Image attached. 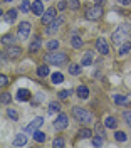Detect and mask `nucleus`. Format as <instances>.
Listing matches in <instances>:
<instances>
[{
    "label": "nucleus",
    "mask_w": 131,
    "mask_h": 148,
    "mask_svg": "<svg viewBox=\"0 0 131 148\" xmlns=\"http://www.w3.org/2000/svg\"><path fill=\"white\" fill-rule=\"evenodd\" d=\"M130 32H131V27L128 24H124V25H119V27L116 29L114 32H113L111 36V40L114 46H119V44H124L126 40H128V37H130Z\"/></svg>",
    "instance_id": "obj_1"
},
{
    "label": "nucleus",
    "mask_w": 131,
    "mask_h": 148,
    "mask_svg": "<svg viewBox=\"0 0 131 148\" xmlns=\"http://www.w3.org/2000/svg\"><path fill=\"white\" fill-rule=\"evenodd\" d=\"M72 114H74L76 120L79 121V123H83V125H87V123H91V120H93L91 113L87 110H84V108H81V106L72 108Z\"/></svg>",
    "instance_id": "obj_2"
},
{
    "label": "nucleus",
    "mask_w": 131,
    "mask_h": 148,
    "mask_svg": "<svg viewBox=\"0 0 131 148\" xmlns=\"http://www.w3.org/2000/svg\"><path fill=\"white\" fill-rule=\"evenodd\" d=\"M46 61L49 64L61 66L67 61V56H66V52H49V54L46 56Z\"/></svg>",
    "instance_id": "obj_3"
},
{
    "label": "nucleus",
    "mask_w": 131,
    "mask_h": 148,
    "mask_svg": "<svg viewBox=\"0 0 131 148\" xmlns=\"http://www.w3.org/2000/svg\"><path fill=\"white\" fill-rule=\"evenodd\" d=\"M103 15V9H101V3H94L91 9L86 10V17L89 20H98V18Z\"/></svg>",
    "instance_id": "obj_4"
},
{
    "label": "nucleus",
    "mask_w": 131,
    "mask_h": 148,
    "mask_svg": "<svg viewBox=\"0 0 131 148\" xmlns=\"http://www.w3.org/2000/svg\"><path fill=\"white\" fill-rule=\"evenodd\" d=\"M64 24V17H57V18H54L50 24H49V29L46 30V34H54V32H57L59 30V27Z\"/></svg>",
    "instance_id": "obj_5"
},
{
    "label": "nucleus",
    "mask_w": 131,
    "mask_h": 148,
    "mask_svg": "<svg viewBox=\"0 0 131 148\" xmlns=\"http://www.w3.org/2000/svg\"><path fill=\"white\" fill-rule=\"evenodd\" d=\"M56 12H57V10L54 9V7L47 9L46 12H44V15H42V24H44V25H49V24L56 18Z\"/></svg>",
    "instance_id": "obj_6"
},
{
    "label": "nucleus",
    "mask_w": 131,
    "mask_h": 148,
    "mask_svg": "<svg viewBox=\"0 0 131 148\" xmlns=\"http://www.w3.org/2000/svg\"><path fill=\"white\" fill-rule=\"evenodd\" d=\"M67 121H69V118H67V114H64V113H61V114L57 116V120L54 121V128H56V130H64L66 126H67Z\"/></svg>",
    "instance_id": "obj_7"
},
{
    "label": "nucleus",
    "mask_w": 131,
    "mask_h": 148,
    "mask_svg": "<svg viewBox=\"0 0 131 148\" xmlns=\"http://www.w3.org/2000/svg\"><path fill=\"white\" fill-rule=\"evenodd\" d=\"M30 24L29 22H20L19 24V36L22 37V39H27L29 34H30Z\"/></svg>",
    "instance_id": "obj_8"
},
{
    "label": "nucleus",
    "mask_w": 131,
    "mask_h": 148,
    "mask_svg": "<svg viewBox=\"0 0 131 148\" xmlns=\"http://www.w3.org/2000/svg\"><path fill=\"white\" fill-rule=\"evenodd\" d=\"M42 123H44V118H40V116H39V118H35V120L30 121V125H27V126H25V131H29V133H34V131H37V128L42 125Z\"/></svg>",
    "instance_id": "obj_9"
},
{
    "label": "nucleus",
    "mask_w": 131,
    "mask_h": 148,
    "mask_svg": "<svg viewBox=\"0 0 131 148\" xmlns=\"http://www.w3.org/2000/svg\"><path fill=\"white\" fill-rule=\"evenodd\" d=\"M94 46L98 49V52H101V54H108V52H109V46H108V42H106L104 39H98Z\"/></svg>",
    "instance_id": "obj_10"
},
{
    "label": "nucleus",
    "mask_w": 131,
    "mask_h": 148,
    "mask_svg": "<svg viewBox=\"0 0 131 148\" xmlns=\"http://www.w3.org/2000/svg\"><path fill=\"white\" fill-rule=\"evenodd\" d=\"M114 103L118 106H126L131 103V96H123V94H116L114 96Z\"/></svg>",
    "instance_id": "obj_11"
},
{
    "label": "nucleus",
    "mask_w": 131,
    "mask_h": 148,
    "mask_svg": "<svg viewBox=\"0 0 131 148\" xmlns=\"http://www.w3.org/2000/svg\"><path fill=\"white\" fill-rule=\"evenodd\" d=\"M5 56H9V57H12V59L19 57V56H20V47H17V46H9V47H7V51H5Z\"/></svg>",
    "instance_id": "obj_12"
},
{
    "label": "nucleus",
    "mask_w": 131,
    "mask_h": 148,
    "mask_svg": "<svg viewBox=\"0 0 131 148\" xmlns=\"http://www.w3.org/2000/svg\"><path fill=\"white\" fill-rule=\"evenodd\" d=\"M32 12H34L35 15H44V3H42L40 0H35V2L32 3Z\"/></svg>",
    "instance_id": "obj_13"
},
{
    "label": "nucleus",
    "mask_w": 131,
    "mask_h": 148,
    "mask_svg": "<svg viewBox=\"0 0 131 148\" xmlns=\"http://www.w3.org/2000/svg\"><path fill=\"white\" fill-rule=\"evenodd\" d=\"M77 98H81V99H87L89 98V89H87V86H77Z\"/></svg>",
    "instance_id": "obj_14"
},
{
    "label": "nucleus",
    "mask_w": 131,
    "mask_h": 148,
    "mask_svg": "<svg viewBox=\"0 0 131 148\" xmlns=\"http://www.w3.org/2000/svg\"><path fill=\"white\" fill-rule=\"evenodd\" d=\"M17 99L19 101H27V99H30V91H27V89H19L17 91Z\"/></svg>",
    "instance_id": "obj_15"
},
{
    "label": "nucleus",
    "mask_w": 131,
    "mask_h": 148,
    "mask_svg": "<svg viewBox=\"0 0 131 148\" xmlns=\"http://www.w3.org/2000/svg\"><path fill=\"white\" fill-rule=\"evenodd\" d=\"M27 143V136L25 135H17V138L14 140V147H24Z\"/></svg>",
    "instance_id": "obj_16"
},
{
    "label": "nucleus",
    "mask_w": 131,
    "mask_h": 148,
    "mask_svg": "<svg viewBox=\"0 0 131 148\" xmlns=\"http://www.w3.org/2000/svg\"><path fill=\"white\" fill-rule=\"evenodd\" d=\"M104 126H106V128L114 130L116 126H118V123H116V118H113V116H108V118L104 120Z\"/></svg>",
    "instance_id": "obj_17"
},
{
    "label": "nucleus",
    "mask_w": 131,
    "mask_h": 148,
    "mask_svg": "<svg viewBox=\"0 0 131 148\" xmlns=\"http://www.w3.org/2000/svg\"><path fill=\"white\" fill-rule=\"evenodd\" d=\"M71 44H72V47H74V49H81V47H83V40H81V37L79 36H72L71 37Z\"/></svg>",
    "instance_id": "obj_18"
},
{
    "label": "nucleus",
    "mask_w": 131,
    "mask_h": 148,
    "mask_svg": "<svg viewBox=\"0 0 131 148\" xmlns=\"http://www.w3.org/2000/svg\"><path fill=\"white\" fill-rule=\"evenodd\" d=\"M42 46V40H40V37H35V40L29 46V51L30 52H35V51H39V47Z\"/></svg>",
    "instance_id": "obj_19"
},
{
    "label": "nucleus",
    "mask_w": 131,
    "mask_h": 148,
    "mask_svg": "<svg viewBox=\"0 0 131 148\" xmlns=\"http://www.w3.org/2000/svg\"><path fill=\"white\" fill-rule=\"evenodd\" d=\"M93 62V52H86L84 56H83V59H81V64L83 66H89Z\"/></svg>",
    "instance_id": "obj_20"
},
{
    "label": "nucleus",
    "mask_w": 131,
    "mask_h": 148,
    "mask_svg": "<svg viewBox=\"0 0 131 148\" xmlns=\"http://www.w3.org/2000/svg\"><path fill=\"white\" fill-rule=\"evenodd\" d=\"M37 76H39V77H46V76H49V67H47L46 64L39 66V67H37Z\"/></svg>",
    "instance_id": "obj_21"
},
{
    "label": "nucleus",
    "mask_w": 131,
    "mask_h": 148,
    "mask_svg": "<svg viewBox=\"0 0 131 148\" xmlns=\"http://www.w3.org/2000/svg\"><path fill=\"white\" fill-rule=\"evenodd\" d=\"M34 140H35L37 143H44V141H46V133H42V131H34Z\"/></svg>",
    "instance_id": "obj_22"
},
{
    "label": "nucleus",
    "mask_w": 131,
    "mask_h": 148,
    "mask_svg": "<svg viewBox=\"0 0 131 148\" xmlns=\"http://www.w3.org/2000/svg\"><path fill=\"white\" fill-rule=\"evenodd\" d=\"M15 17H17V9H12L7 12V15H5V20L7 22H14L15 20Z\"/></svg>",
    "instance_id": "obj_23"
},
{
    "label": "nucleus",
    "mask_w": 131,
    "mask_h": 148,
    "mask_svg": "<svg viewBox=\"0 0 131 148\" xmlns=\"http://www.w3.org/2000/svg\"><path fill=\"white\" fill-rule=\"evenodd\" d=\"M130 49H131V44L126 40L124 44H121V49H119V56H126L128 52H130Z\"/></svg>",
    "instance_id": "obj_24"
},
{
    "label": "nucleus",
    "mask_w": 131,
    "mask_h": 148,
    "mask_svg": "<svg viewBox=\"0 0 131 148\" xmlns=\"http://www.w3.org/2000/svg\"><path fill=\"white\" fill-rule=\"evenodd\" d=\"M91 135H93V131H91L89 128L79 130V138H91Z\"/></svg>",
    "instance_id": "obj_25"
},
{
    "label": "nucleus",
    "mask_w": 131,
    "mask_h": 148,
    "mask_svg": "<svg viewBox=\"0 0 131 148\" xmlns=\"http://www.w3.org/2000/svg\"><path fill=\"white\" fill-rule=\"evenodd\" d=\"M64 81V76L61 73H56V74H52V84H61Z\"/></svg>",
    "instance_id": "obj_26"
},
{
    "label": "nucleus",
    "mask_w": 131,
    "mask_h": 148,
    "mask_svg": "<svg viewBox=\"0 0 131 148\" xmlns=\"http://www.w3.org/2000/svg\"><path fill=\"white\" fill-rule=\"evenodd\" d=\"M69 74H72V76L81 74V67H79L77 64H71V66H69Z\"/></svg>",
    "instance_id": "obj_27"
},
{
    "label": "nucleus",
    "mask_w": 131,
    "mask_h": 148,
    "mask_svg": "<svg viewBox=\"0 0 131 148\" xmlns=\"http://www.w3.org/2000/svg\"><path fill=\"white\" fill-rule=\"evenodd\" d=\"M59 110H61V104H59L57 101H52L50 104H49V111H50V113H57Z\"/></svg>",
    "instance_id": "obj_28"
},
{
    "label": "nucleus",
    "mask_w": 131,
    "mask_h": 148,
    "mask_svg": "<svg viewBox=\"0 0 131 148\" xmlns=\"http://www.w3.org/2000/svg\"><path fill=\"white\" fill-rule=\"evenodd\" d=\"M30 10V2L29 0H22L20 3V12H29Z\"/></svg>",
    "instance_id": "obj_29"
},
{
    "label": "nucleus",
    "mask_w": 131,
    "mask_h": 148,
    "mask_svg": "<svg viewBox=\"0 0 131 148\" xmlns=\"http://www.w3.org/2000/svg\"><path fill=\"white\" fill-rule=\"evenodd\" d=\"M114 138H116V141H119V143H121V141H126V140H128V136H126V133L118 131V133L114 135Z\"/></svg>",
    "instance_id": "obj_30"
},
{
    "label": "nucleus",
    "mask_w": 131,
    "mask_h": 148,
    "mask_svg": "<svg viewBox=\"0 0 131 148\" xmlns=\"http://www.w3.org/2000/svg\"><path fill=\"white\" fill-rule=\"evenodd\" d=\"M47 47H49L50 51H56L57 47H59V40H57V39H52V40H49V44H47Z\"/></svg>",
    "instance_id": "obj_31"
},
{
    "label": "nucleus",
    "mask_w": 131,
    "mask_h": 148,
    "mask_svg": "<svg viewBox=\"0 0 131 148\" xmlns=\"http://www.w3.org/2000/svg\"><path fill=\"white\" fill-rule=\"evenodd\" d=\"M71 94H72V89H64V91L59 92V98H61V99H67Z\"/></svg>",
    "instance_id": "obj_32"
},
{
    "label": "nucleus",
    "mask_w": 131,
    "mask_h": 148,
    "mask_svg": "<svg viewBox=\"0 0 131 148\" xmlns=\"http://www.w3.org/2000/svg\"><path fill=\"white\" fill-rule=\"evenodd\" d=\"M123 118H124V121H126V125L131 126V110L124 111V113H123Z\"/></svg>",
    "instance_id": "obj_33"
},
{
    "label": "nucleus",
    "mask_w": 131,
    "mask_h": 148,
    "mask_svg": "<svg viewBox=\"0 0 131 148\" xmlns=\"http://www.w3.org/2000/svg\"><path fill=\"white\" fill-rule=\"evenodd\" d=\"M96 133H98V135H99V136L104 140V128L99 125V123H96Z\"/></svg>",
    "instance_id": "obj_34"
},
{
    "label": "nucleus",
    "mask_w": 131,
    "mask_h": 148,
    "mask_svg": "<svg viewBox=\"0 0 131 148\" xmlns=\"http://www.w3.org/2000/svg\"><path fill=\"white\" fill-rule=\"evenodd\" d=\"M0 101H2V104H7V103L10 101V94H9V92H5V94H2V98H0Z\"/></svg>",
    "instance_id": "obj_35"
},
{
    "label": "nucleus",
    "mask_w": 131,
    "mask_h": 148,
    "mask_svg": "<svg viewBox=\"0 0 131 148\" xmlns=\"http://www.w3.org/2000/svg\"><path fill=\"white\" fill-rule=\"evenodd\" d=\"M7 113H9V116L12 118V120H19V114H17L15 110H7Z\"/></svg>",
    "instance_id": "obj_36"
},
{
    "label": "nucleus",
    "mask_w": 131,
    "mask_h": 148,
    "mask_svg": "<svg viewBox=\"0 0 131 148\" xmlns=\"http://www.w3.org/2000/svg\"><path fill=\"white\" fill-rule=\"evenodd\" d=\"M69 7H71L72 10L79 9V2H77V0H69Z\"/></svg>",
    "instance_id": "obj_37"
},
{
    "label": "nucleus",
    "mask_w": 131,
    "mask_h": 148,
    "mask_svg": "<svg viewBox=\"0 0 131 148\" xmlns=\"http://www.w3.org/2000/svg\"><path fill=\"white\" fill-rule=\"evenodd\" d=\"M52 145H54V147H64V140L62 138H56L54 141H52Z\"/></svg>",
    "instance_id": "obj_38"
},
{
    "label": "nucleus",
    "mask_w": 131,
    "mask_h": 148,
    "mask_svg": "<svg viewBox=\"0 0 131 148\" xmlns=\"http://www.w3.org/2000/svg\"><path fill=\"white\" fill-rule=\"evenodd\" d=\"M5 84H9V79H7V76H3V74H2V76H0V86L3 88Z\"/></svg>",
    "instance_id": "obj_39"
},
{
    "label": "nucleus",
    "mask_w": 131,
    "mask_h": 148,
    "mask_svg": "<svg viewBox=\"0 0 131 148\" xmlns=\"http://www.w3.org/2000/svg\"><path fill=\"white\" fill-rule=\"evenodd\" d=\"M93 145H94V147H101V145H103V138H101V136H99V138H94L93 140Z\"/></svg>",
    "instance_id": "obj_40"
},
{
    "label": "nucleus",
    "mask_w": 131,
    "mask_h": 148,
    "mask_svg": "<svg viewBox=\"0 0 131 148\" xmlns=\"http://www.w3.org/2000/svg\"><path fill=\"white\" fill-rule=\"evenodd\" d=\"M2 42H14V37L12 36H3L2 37Z\"/></svg>",
    "instance_id": "obj_41"
},
{
    "label": "nucleus",
    "mask_w": 131,
    "mask_h": 148,
    "mask_svg": "<svg viewBox=\"0 0 131 148\" xmlns=\"http://www.w3.org/2000/svg\"><path fill=\"white\" fill-rule=\"evenodd\" d=\"M66 7H67V3H66V2H59V5H57V9H59V10H64Z\"/></svg>",
    "instance_id": "obj_42"
},
{
    "label": "nucleus",
    "mask_w": 131,
    "mask_h": 148,
    "mask_svg": "<svg viewBox=\"0 0 131 148\" xmlns=\"http://www.w3.org/2000/svg\"><path fill=\"white\" fill-rule=\"evenodd\" d=\"M118 2H119L121 5H130L131 3V0H118Z\"/></svg>",
    "instance_id": "obj_43"
},
{
    "label": "nucleus",
    "mask_w": 131,
    "mask_h": 148,
    "mask_svg": "<svg viewBox=\"0 0 131 148\" xmlns=\"http://www.w3.org/2000/svg\"><path fill=\"white\" fill-rule=\"evenodd\" d=\"M94 2H96V3H103L104 0H94Z\"/></svg>",
    "instance_id": "obj_44"
},
{
    "label": "nucleus",
    "mask_w": 131,
    "mask_h": 148,
    "mask_svg": "<svg viewBox=\"0 0 131 148\" xmlns=\"http://www.w3.org/2000/svg\"><path fill=\"white\" fill-rule=\"evenodd\" d=\"M3 2H10V0H3Z\"/></svg>",
    "instance_id": "obj_45"
}]
</instances>
